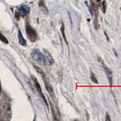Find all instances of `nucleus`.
I'll return each mask as SVG.
<instances>
[{"mask_svg": "<svg viewBox=\"0 0 121 121\" xmlns=\"http://www.w3.org/2000/svg\"><path fill=\"white\" fill-rule=\"evenodd\" d=\"M105 120L106 121H111V119H110V116L108 115V113H107V114H106Z\"/></svg>", "mask_w": 121, "mask_h": 121, "instance_id": "nucleus-13", "label": "nucleus"}, {"mask_svg": "<svg viewBox=\"0 0 121 121\" xmlns=\"http://www.w3.org/2000/svg\"><path fill=\"white\" fill-rule=\"evenodd\" d=\"M90 79H91V81H92L93 82L96 83V84H98V81H97L96 78V77H95V76L94 75L93 73H91V74L90 76Z\"/></svg>", "mask_w": 121, "mask_h": 121, "instance_id": "nucleus-12", "label": "nucleus"}, {"mask_svg": "<svg viewBox=\"0 0 121 121\" xmlns=\"http://www.w3.org/2000/svg\"><path fill=\"white\" fill-rule=\"evenodd\" d=\"M0 40L4 43H5V44H9V41L7 39L4 35H3L1 33H0Z\"/></svg>", "mask_w": 121, "mask_h": 121, "instance_id": "nucleus-11", "label": "nucleus"}, {"mask_svg": "<svg viewBox=\"0 0 121 121\" xmlns=\"http://www.w3.org/2000/svg\"><path fill=\"white\" fill-rule=\"evenodd\" d=\"M18 40H19V44L22 46H26L27 45L26 40L25 39L22 33L19 30H18Z\"/></svg>", "mask_w": 121, "mask_h": 121, "instance_id": "nucleus-8", "label": "nucleus"}, {"mask_svg": "<svg viewBox=\"0 0 121 121\" xmlns=\"http://www.w3.org/2000/svg\"><path fill=\"white\" fill-rule=\"evenodd\" d=\"M26 33L28 38L30 41L35 42L37 40V32L32 27L30 26V25H29V24L26 25Z\"/></svg>", "mask_w": 121, "mask_h": 121, "instance_id": "nucleus-2", "label": "nucleus"}, {"mask_svg": "<svg viewBox=\"0 0 121 121\" xmlns=\"http://www.w3.org/2000/svg\"><path fill=\"white\" fill-rule=\"evenodd\" d=\"M30 10V8L29 6L27 5L21 6L19 9V14L21 17H24L26 15H27Z\"/></svg>", "mask_w": 121, "mask_h": 121, "instance_id": "nucleus-6", "label": "nucleus"}, {"mask_svg": "<svg viewBox=\"0 0 121 121\" xmlns=\"http://www.w3.org/2000/svg\"><path fill=\"white\" fill-rule=\"evenodd\" d=\"M60 31H61V33H62V36H63L64 39L65 41L67 42V43H68L67 41L66 36H65V27H64V25L63 23H62V26H61V27H60Z\"/></svg>", "mask_w": 121, "mask_h": 121, "instance_id": "nucleus-10", "label": "nucleus"}, {"mask_svg": "<svg viewBox=\"0 0 121 121\" xmlns=\"http://www.w3.org/2000/svg\"><path fill=\"white\" fill-rule=\"evenodd\" d=\"M44 53H45V59L47 60V62L49 63V64L50 65H52L54 63V59L53 58L52 56L50 55L49 52L47 50H44Z\"/></svg>", "mask_w": 121, "mask_h": 121, "instance_id": "nucleus-7", "label": "nucleus"}, {"mask_svg": "<svg viewBox=\"0 0 121 121\" xmlns=\"http://www.w3.org/2000/svg\"><path fill=\"white\" fill-rule=\"evenodd\" d=\"M101 62H102L101 64H102V66L104 67V70L106 74H107V76L108 78L109 83H110V85H112V84H113V74H112V70H110L108 67L105 64L103 60H101Z\"/></svg>", "mask_w": 121, "mask_h": 121, "instance_id": "nucleus-4", "label": "nucleus"}, {"mask_svg": "<svg viewBox=\"0 0 121 121\" xmlns=\"http://www.w3.org/2000/svg\"><path fill=\"white\" fill-rule=\"evenodd\" d=\"M42 76L43 77V80H44V85H45V88H46V90H47V91H48V93H49L50 95H51V96H53L54 95L52 85H50V84L49 82H48V80H47V78H46V76H45V74H43V75H42Z\"/></svg>", "mask_w": 121, "mask_h": 121, "instance_id": "nucleus-5", "label": "nucleus"}, {"mask_svg": "<svg viewBox=\"0 0 121 121\" xmlns=\"http://www.w3.org/2000/svg\"><path fill=\"white\" fill-rule=\"evenodd\" d=\"M33 67H34V69H35V70H36V72H37L38 73H39L40 74L43 75V74H45L44 72V71L42 70L41 68H40L38 66V65H33Z\"/></svg>", "mask_w": 121, "mask_h": 121, "instance_id": "nucleus-9", "label": "nucleus"}, {"mask_svg": "<svg viewBox=\"0 0 121 121\" xmlns=\"http://www.w3.org/2000/svg\"><path fill=\"white\" fill-rule=\"evenodd\" d=\"M32 79H33V82H34L35 87V88H36V90H37V91L38 92V93L39 94V95L41 96V97L42 98V99H43V100L44 101V102L45 103V104L48 106V104H47V100H46V98H45V96H44V93H43V91H42L41 87V85H40L39 83L38 82V81L37 79H36L35 77H34V76H32Z\"/></svg>", "mask_w": 121, "mask_h": 121, "instance_id": "nucleus-3", "label": "nucleus"}, {"mask_svg": "<svg viewBox=\"0 0 121 121\" xmlns=\"http://www.w3.org/2000/svg\"><path fill=\"white\" fill-rule=\"evenodd\" d=\"M31 56L35 61L38 62L40 64L45 65L47 64V60L45 57L39 50L34 49L31 53Z\"/></svg>", "mask_w": 121, "mask_h": 121, "instance_id": "nucleus-1", "label": "nucleus"}]
</instances>
